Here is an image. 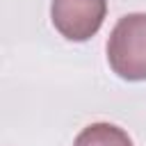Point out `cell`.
<instances>
[{
	"label": "cell",
	"instance_id": "obj_1",
	"mask_svg": "<svg viewBox=\"0 0 146 146\" xmlns=\"http://www.w3.org/2000/svg\"><path fill=\"white\" fill-rule=\"evenodd\" d=\"M107 64L128 82L146 80V14H125L107 39Z\"/></svg>",
	"mask_w": 146,
	"mask_h": 146
},
{
	"label": "cell",
	"instance_id": "obj_2",
	"mask_svg": "<svg viewBox=\"0 0 146 146\" xmlns=\"http://www.w3.org/2000/svg\"><path fill=\"white\" fill-rule=\"evenodd\" d=\"M107 16V0H52L50 21L68 41H89Z\"/></svg>",
	"mask_w": 146,
	"mask_h": 146
},
{
	"label": "cell",
	"instance_id": "obj_3",
	"mask_svg": "<svg viewBox=\"0 0 146 146\" xmlns=\"http://www.w3.org/2000/svg\"><path fill=\"white\" fill-rule=\"evenodd\" d=\"M73 146H135V144L123 128L98 121L82 128L78 137L73 139Z\"/></svg>",
	"mask_w": 146,
	"mask_h": 146
}]
</instances>
